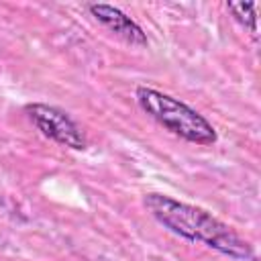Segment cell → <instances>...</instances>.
<instances>
[{
  "label": "cell",
  "instance_id": "cell-1",
  "mask_svg": "<svg viewBox=\"0 0 261 261\" xmlns=\"http://www.w3.org/2000/svg\"><path fill=\"white\" fill-rule=\"evenodd\" d=\"M145 208L151 216L169 232L190 241L202 243L234 261L253 259V249L247 241H243L228 224L206 212L204 208L179 202L165 194H147L143 200Z\"/></svg>",
  "mask_w": 261,
  "mask_h": 261
},
{
  "label": "cell",
  "instance_id": "cell-2",
  "mask_svg": "<svg viewBox=\"0 0 261 261\" xmlns=\"http://www.w3.org/2000/svg\"><path fill=\"white\" fill-rule=\"evenodd\" d=\"M135 96H137L141 110L147 116H151L155 122H159L165 130H169L171 135L188 143H196V145L216 143L214 126L186 102L169 94H163L159 90L147 88V86H139Z\"/></svg>",
  "mask_w": 261,
  "mask_h": 261
},
{
  "label": "cell",
  "instance_id": "cell-3",
  "mask_svg": "<svg viewBox=\"0 0 261 261\" xmlns=\"http://www.w3.org/2000/svg\"><path fill=\"white\" fill-rule=\"evenodd\" d=\"M24 112H27L29 120L47 139H51L63 147L75 149V151L86 149V137H84L82 128L65 110H61L57 106L35 102V104H27Z\"/></svg>",
  "mask_w": 261,
  "mask_h": 261
},
{
  "label": "cell",
  "instance_id": "cell-4",
  "mask_svg": "<svg viewBox=\"0 0 261 261\" xmlns=\"http://www.w3.org/2000/svg\"><path fill=\"white\" fill-rule=\"evenodd\" d=\"M88 10L90 14L100 22L104 24L110 33H114L116 37H120L122 41L130 43V45H137V47H145L149 45V39L145 35V31L130 18L126 16L120 8L116 6H110V4H88Z\"/></svg>",
  "mask_w": 261,
  "mask_h": 261
},
{
  "label": "cell",
  "instance_id": "cell-5",
  "mask_svg": "<svg viewBox=\"0 0 261 261\" xmlns=\"http://www.w3.org/2000/svg\"><path fill=\"white\" fill-rule=\"evenodd\" d=\"M226 8L232 12L234 20L249 29L251 33H257V4L255 2H226Z\"/></svg>",
  "mask_w": 261,
  "mask_h": 261
}]
</instances>
